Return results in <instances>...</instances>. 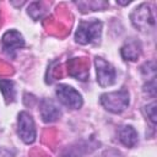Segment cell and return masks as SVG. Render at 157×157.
Segmentation results:
<instances>
[{
    "label": "cell",
    "mask_w": 157,
    "mask_h": 157,
    "mask_svg": "<svg viewBox=\"0 0 157 157\" xmlns=\"http://www.w3.org/2000/svg\"><path fill=\"white\" fill-rule=\"evenodd\" d=\"M102 32V22L98 20H90V21H80L76 33L75 40L80 44H88L92 42H97L101 38Z\"/></svg>",
    "instance_id": "obj_1"
},
{
    "label": "cell",
    "mask_w": 157,
    "mask_h": 157,
    "mask_svg": "<svg viewBox=\"0 0 157 157\" xmlns=\"http://www.w3.org/2000/svg\"><path fill=\"white\" fill-rule=\"evenodd\" d=\"M101 104L112 113H121L129 105V92L126 90H119L101 96Z\"/></svg>",
    "instance_id": "obj_2"
},
{
    "label": "cell",
    "mask_w": 157,
    "mask_h": 157,
    "mask_svg": "<svg viewBox=\"0 0 157 157\" xmlns=\"http://www.w3.org/2000/svg\"><path fill=\"white\" fill-rule=\"evenodd\" d=\"M132 25L140 31H150L155 27V18L147 4H141L130 15Z\"/></svg>",
    "instance_id": "obj_3"
},
{
    "label": "cell",
    "mask_w": 157,
    "mask_h": 157,
    "mask_svg": "<svg viewBox=\"0 0 157 157\" xmlns=\"http://www.w3.org/2000/svg\"><path fill=\"white\" fill-rule=\"evenodd\" d=\"M55 94L61 104L71 109H78L82 105V96L71 86L59 85L55 88Z\"/></svg>",
    "instance_id": "obj_4"
},
{
    "label": "cell",
    "mask_w": 157,
    "mask_h": 157,
    "mask_svg": "<svg viewBox=\"0 0 157 157\" xmlns=\"http://www.w3.org/2000/svg\"><path fill=\"white\" fill-rule=\"evenodd\" d=\"M17 132L23 142L32 144L36 140V126L33 118L27 112H21L17 119Z\"/></svg>",
    "instance_id": "obj_5"
},
{
    "label": "cell",
    "mask_w": 157,
    "mask_h": 157,
    "mask_svg": "<svg viewBox=\"0 0 157 157\" xmlns=\"http://www.w3.org/2000/svg\"><path fill=\"white\" fill-rule=\"evenodd\" d=\"M94 65L97 71V81L102 87H107L114 83L115 81V70L114 67L105 61L103 58L96 56L94 58Z\"/></svg>",
    "instance_id": "obj_6"
},
{
    "label": "cell",
    "mask_w": 157,
    "mask_h": 157,
    "mask_svg": "<svg viewBox=\"0 0 157 157\" xmlns=\"http://www.w3.org/2000/svg\"><path fill=\"white\" fill-rule=\"evenodd\" d=\"M2 50L11 58H15L16 52L25 45L23 37L17 31H9L2 37Z\"/></svg>",
    "instance_id": "obj_7"
},
{
    "label": "cell",
    "mask_w": 157,
    "mask_h": 157,
    "mask_svg": "<svg viewBox=\"0 0 157 157\" xmlns=\"http://www.w3.org/2000/svg\"><path fill=\"white\" fill-rule=\"evenodd\" d=\"M61 115L60 108L50 99H43L40 103V117L45 123H53Z\"/></svg>",
    "instance_id": "obj_8"
},
{
    "label": "cell",
    "mask_w": 157,
    "mask_h": 157,
    "mask_svg": "<svg viewBox=\"0 0 157 157\" xmlns=\"http://www.w3.org/2000/svg\"><path fill=\"white\" fill-rule=\"evenodd\" d=\"M120 53H121V56L125 59V60H136L139 56H140V53H141V44L140 42L135 40L134 38H130L125 42V44L121 47L120 49Z\"/></svg>",
    "instance_id": "obj_9"
},
{
    "label": "cell",
    "mask_w": 157,
    "mask_h": 157,
    "mask_svg": "<svg viewBox=\"0 0 157 157\" xmlns=\"http://www.w3.org/2000/svg\"><path fill=\"white\" fill-rule=\"evenodd\" d=\"M119 140L126 147H134L137 144V132L131 125L121 126L118 131Z\"/></svg>",
    "instance_id": "obj_10"
},
{
    "label": "cell",
    "mask_w": 157,
    "mask_h": 157,
    "mask_svg": "<svg viewBox=\"0 0 157 157\" xmlns=\"http://www.w3.org/2000/svg\"><path fill=\"white\" fill-rule=\"evenodd\" d=\"M0 91L7 103L15 101V83L11 80H0Z\"/></svg>",
    "instance_id": "obj_11"
},
{
    "label": "cell",
    "mask_w": 157,
    "mask_h": 157,
    "mask_svg": "<svg viewBox=\"0 0 157 157\" xmlns=\"http://www.w3.org/2000/svg\"><path fill=\"white\" fill-rule=\"evenodd\" d=\"M156 102H152L151 104H148V105H146L145 107V112H146V114H147V117H148V119L151 120V123L153 124V125H156V121H157V117H156Z\"/></svg>",
    "instance_id": "obj_12"
},
{
    "label": "cell",
    "mask_w": 157,
    "mask_h": 157,
    "mask_svg": "<svg viewBox=\"0 0 157 157\" xmlns=\"http://www.w3.org/2000/svg\"><path fill=\"white\" fill-rule=\"evenodd\" d=\"M144 91L147 92V94L155 97V94H156V77L150 78V80L147 81V83H145V86H144Z\"/></svg>",
    "instance_id": "obj_13"
},
{
    "label": "cell",
    "mask_w": 157,
    "mask_h": 157,
    "mask_svg": "<svg viewBox=\"0 0 157 157\" xmlns=\"http://www.w3.org/2000/svg\"><path fill=\"white\" fill-rule=\"evenodd\" d=\"M0 157H13V152L6 148H0Z\"/></svg>",
    "instance_id": "obj_14"
}]
</instances>
